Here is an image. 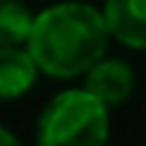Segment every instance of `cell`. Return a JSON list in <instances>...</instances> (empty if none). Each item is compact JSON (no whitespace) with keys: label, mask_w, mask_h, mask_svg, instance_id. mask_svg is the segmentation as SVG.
<instances>
[{"label":"cell","mask_w":146,"mask_h":146,"mask_svg":"<svg viewBox=\"0 0 146 146\" xmlns=\"http://www.w3.org/2000/svg\"><path fill=\"white\" fill-rule=\"evenodd\" d=\"M80 83L95 95L100 98L109 109H117L123 106L132 95H135V86H137V78H135V69L120 60V57H100L98 63H92L86 69V75L80 78Z\"/></svg>","instance_id":"3957f363"},{"label":"cell","mask_w":146,"mask_h":146,"mask_svg":"<svg viewBox=\"0 0 146 146\" xmlns=\"http://www.w3.org/2000/svg\"><path fill=\"white\" fill-rule=\"evenodd\" d=\"M15 143H17V135L9 132L6 126H0V146H15Z\"/></svg>","instance_id":"52a82bcc"},{"label":"cell","mask_w":146,"mask_h":146,"mask_svg":"<svg viewBox=\"0 0 146 146\" xmlns=\"http://www.w3.org/2000/svg\"><path fill=\"white\" fill-rule=\"evenodd\" d=\"M100 12L115 43L146 52V0H103Z\"/></svg>","instance_id":"277c9868"},{"label":"cell","mask_w":146,"mask_h":146,"mask_svg":"<svg viewBox=\"0 0 146 146\" xmlns=\"http://www.w3.org/2000/svg\"><path fill=\"white\" fill-rule=\"evenodd\" d=\"M109 40L100 6L86 0H57L35 12L26 49L40 75L52 80H75L106 54Z\"/></svg>","instance_id":"6da1fadb"},{"label":"cell","mask_w":146,"mask_h":146,"mask_svg":"<svg viewBox=\"0 0 146 146\" xmlns=\"http://www.w3.org/2000/svg\"><path fill=\"white\" fill-rule=\"evenodd\" d=\"M35 12L23 0H0V46H26Z\"/></svg>","instance_id":"8992f818"},{"label":"cell","mask_w":146,"mask_h":146,"mask_svg":"<svg viewBox=\"0 0 146 146\" xmlns=\"http://www.w3.org/2000/svg\"><path fill=\"white\" fill-rule=\"evenodd\" d=\"M112 132V109L83 83L57 92L37 117V143L43 146H100Z\"/></svg>","instance_id":"7a4b0ae2"},{"label":"cell","mask_w":146,"mask_h":146,"mask_svg":"<svg viewBox=\"0 0 146 146\" xmlns=\"http://www.w3.org/2000/svg\"><path fill=\"white\" fill-rule=\"evenodd\" d=\"M40 78V69L26 46H0V103L23 98Z\"/></svg>","instance_id":"5b68a950"}]
</instances>
